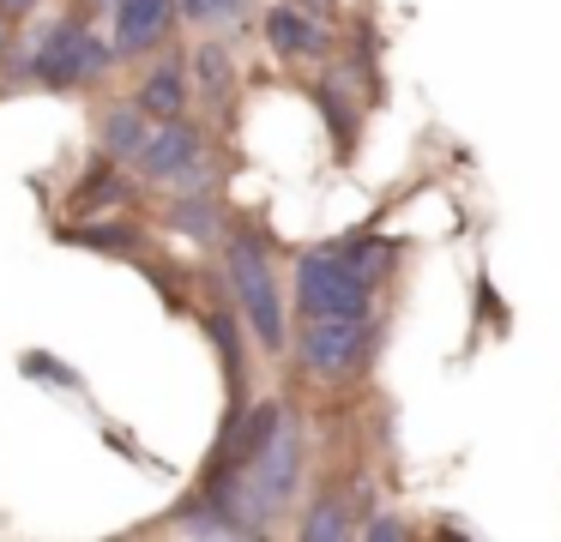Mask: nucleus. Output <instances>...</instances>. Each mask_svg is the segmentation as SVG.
<instances>
[{"instance_id":"1","label":"nucleus","mask_w":561,"mask_h":542,"mask_svg":"<svg viewBox=\"0 0 561 542\" xmlns=\"http://www.w3.org/2000/svg\"><path fill=\"white\" fill-rule=\"evenodd\" d=\"M296 289H302L308 320H363L368 313V272L339 253H314L296 265Z\"/></svg>"},{"instance_id":"2","label":"nucleus","mask_w":561,"mask_h":542,"mask_svg":"<svg viewBox=\"0 0 561 542\" xmlns=\"http://www.w3.org/2000/svg\"><path fill=\"white\" fill-rule=\"evenodd\" d=\"M230 284H236V301H242L248 325L260 332V344L278 349L284 344V313H278V289H272V272H266L254 241H230Z\"/></svg>"},{"instance_id":"3","label":"nucleus","mask_w":561,"mask_h":542,"mask_svg":"<svg viewBox=\"0 0 561 542\" xmlns=\"http://www.w3.org/2000/svg\"><path fill=\"white\" fill-rule=\"evenodd\" d=\"M110 67V48L91 43L85 24H55L49 36L37 43V55H31V79L43 84H79V79H98V72Z\"/></svg>"},{"instance_id":"4","label":"nucleus","mask_w":561,"mask_h":542,"mask_svg":"<svg viewBox=\"0 0 561 542\" xmlns=\"http://www.w3.org/2000/svg\"><path fill=\"white\" fill-rule=\"evenodd\" d=\"M134 163L146 169L151 181H175V187H199V181H206V151H199V132L187 127L182 115L163 120V127H151L146 151H139Z\"/></svg>"},{"instance_id":"5","label":"nucleus","mask_w":561,"mask_h":542,"mask_svg":"<svg viewBox=\"0 0 561 542\" xmlns=\"http://www.w3.org/2000/svg\"><path fill=\"white\" fill-rule=\"evenodd\" d=\"M302 361L314 373H351L363 361V320H308L302 332Z\"/></svg>"},{"instance_id":"6","label":"nucleus","mask_w":561,"mask_h":542,"mask_svg":"<svg viewBox=\"0 0 561 542\" xmlns=\"http://www.w3.org/2000/svg\"><path fill=\"white\" fill-rule=\"evenodd\" d=\"M163 31H170V0H122L115 7V48H127V55L151 48Z\"/></svg>"},{"instance_id":"7","label":"nucleus","mask_w":561,"mask_h":542,"mask_svg":"<svg viewBox=\"0 0 561 542\" xmlns=\"http://www.w3.org/2000/svg\"><path fill=\"white\" fill-rule=\"evenodd\" d=\"M266 36H272V48L278 55H314L320 48V31H314V19L308 12H296V7H278L266 19Z\"/></svg>"},{"instance_id":"8","label":"nucleus","mask_w":561,"mask_h":542,"mask_svg":"<svg viewBox=\"0 0 561 542\" xmlns=\"http://www.w3.org/2000/svg\"><path fill=\"white\" fill-rule=\"evenodd\" d=\"M139 108H146V115H163V120L182 115V67H158V72H151L146 91H139Z\"/></svg>"},{"instance_id":"9","label":"nucleus","mask_w":561,"mask_h":542,"mask_svg":"<svg viewBox=\"0 0 561 542\" xmlns=\"http://www.w3.org/2000/svg\"><path fill=\"white\" fill-rule=\"evenodd\" d=\"M146 139H151V127H146L139 108H115V115L103 120V145H110L115 157H139V151H146Z\"/></svg>"},{"instance_id":"10","label":"nucleus","mask_w":561,"mask_h":542,"mask_svg":"<svg viewBox=\"0 0 561 542\" xmlns=\"http://www.w3.org/2000/svg\"><path fill=\"white\" fill-rule=\"evenodd\" d=\"M302 537H314V542H327V537H351V506H344V500H320L314 512H308Z\"/></svg>"},{"instance_id":"11","label":"nucleus","mask_w":561,"mask_h":542,"mask_svg":"<svg viewBox=\"0 0 561 542\" xmlns=\"http://www.w3.org/2000/svg\"><path fill=\"white\" fill-rule=\"evenodd\" d=\"M194 67H199V84H206L211 96H224V84H230V60H224V48H199Z\"/></svg>"},{"instance_id":"12","label":"nucleus","mask_w":561,"mask_h":542,"mask_svg":"<svg viewBox=\"0 0 561 542\" xmlns=\"http://www.w3.org/2000/svg\"><path fill=\"white\" fill-rule=\"evenodd\" d=\"M175 229H187V235H211V205H199V199L175 205Z\"/></svg>"},{"instance_id":"13","label":"nucleus","mask_w":561,"mask_h":542,"mask_svg":"<svg viewBox=\"0 0 561 542\" xmlns=\"http://www.w3.org/2000/svg\"><path fill=\"white\" fill-rule=\"evenodd\" d=\"M236 7H242V0H182V12H187V19H199V24H218V19H230Z\"/></svg>"},{"instance_id":"14","label":"nucleus","mask_w":561,"mask_h":542,"mask_svg":"<svg viewBox=\"0 0 561 542\" xmlns=\"http://www.w3.org/2000/svg\"><path fill=\"white\" fill-rule=\"evenodd\" d=\"M25 7H37V0H0V12H25Z\"/></svg>"},{"instance_id":"15","label":"nucleus","mask_w":561,"mask_h":542,"mask_svg":"<svg viewBox=\"0 0 561 542\" xmlns=\"http://www.w3.org/2000/svg\"><path fill=\"white\" fill-rule=\"evenodd\" d=\"M0 48H7V24H0Z\"/></svg>"}]
</instances>
